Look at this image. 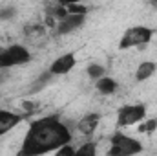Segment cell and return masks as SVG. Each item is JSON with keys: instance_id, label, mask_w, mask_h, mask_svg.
Wrapping results in <instances>:
<instances>
[{"instance_id": "3", "label": "cell", "mask_w": 157, "mask_h": 156, "mask_svg": "<svg viewBox=\"0 0 157 156\" xmlns=\"http://www.w3.org/2000/svg\"><path fill=\"white\" fill-rule=\"evenodd\" d=\"M154 37V30L148 26H132L128 28L122 37L119 40V48L121 50H128V48H137V46H144L148 44Z\"/></svg>"}, {"instance_id": "11", "label": "cell", "mask_w": 157, "mask_h": 156, "mask_svg": "<svg viewBox=\"0 0 157 156\" xmlns=\"http://www.w3.org/2000/svg\"><path fill=\"white\" fill-rule=\"evenodd\" d=\"M117 88H119V83L113 77H110V76H104V77L95 81V90L101 96H112V94L117 92Z\"/></svg>"}, {"instance_id": "10", "label": "cell", "mask_w": 157, "mask_h": 156, "mask_svg": "<svg viewBox=\"0 0 157 156\" xmlns=\"http://www.w3.org/2000/svg\"><path fill=\"white\" fill-rule=\"evenodd\" d=\"M157 72V63L155 61H143L139 63L137 70H135V81L137 83H144L150 77H154V74Z\"/></svg>"}, {"instance_id": "15", "label": "cell", "mask_w": 157, "mask_h": 156, "mask_svg": "<svg viewBox=\"0 0 157 156\" xmlns=\"http://www.w3.org/2000/svg\"><path fill=\"white\" fill-rule=\"evenodd\" d=\"M86 74L90 76L91 79H101V77H104L106 76V68L102 66V64H99V63H91L90 66H88V70H86Z\"/></svg>"}, {"instance_id": "1", "label": "cell", "mask_w": 157, "mask_h": 156, "mask_svg": "<svg viewBox=\"0 0 157 156\" xmlns=\"http://www.w3.org/2000/svg\"><path fill=\"white\" fill-rule=\"evenodd\" d=\"M73 132L59 116L39 117L29 123L26 136L15 156H44L71 145Z\"/></svg>"}, {"instance_id": "9", "label": "cell", "mask_w": 157, "mask_h": 156, "mask_svg": "<svg viewBox=\"0 0 157 156\" xmlns=\"http://www.w3.org/2000/svg\"><path fill=\"white\" fill-rule=\"evenodd\" d=\"M22 119V114H17L13 110H0V138L11 132L17 125H20Z\"/></svg>"}, {"instance_id": "13", "label": "cell", "mask_w": 157, "mask_h": 156, "mask_svg": "<svg viewBox=\"0 0 157 156\" xmlns=\"http://www.w3.org/2000/svg\"><path fill=\"white\" fill-rule=\"evenodd\" d=\"M62 6L66 7L68 15H84V17H88V11H90L88 6L77 4V2H62Z\"/></svg>"}, {"instance_id": "6", "label": "cell", "mask_w": 157, "mask_h": 156, "mask_svg": "<svg viewBox=\"0 0 157 156\" xmlns=\"http://www.w3.org/2000/svg\"><path fill=\"white\" fill-rule=\"evenodd\" d=\"M75 64H77V59H75V53H62V55H59L51 64H49V68H48V72L53 76V77H57V76H66V74H70L73 68H75Z\"/></svg>"}, {"instance_id": "12", "label": "cell", "mask_w": 157, "mask_h": 156, "mask_svg": "<svg viewBox=\"0 0 157 156\" xmlns=\"http://www.w3.org/2000/svg\"><path fill=\"white\" fill-rule=\"evenodd\" d=\"M99 149L95 142H84L82 145H78V149H75V156H97Z\"/></svg>"}, {"instance_id": "2", "label": "cell", "mask_w": 157, "mask_h": 156, "mask_svg": "<svg viewBox=\"0 0 157 156\" xmlns=\"http://www.w3.org/2000/svg\"><path fill=\"white\" fill-rule=\"evenodd\" d=\"M143 151L144 147L137 138L117 130L110 136V147H108L106 156H137Z\"/></svg>"}, {"instance_id": "17", "label": "cell", "mask_w": 157, "mask_h": 156, "mask_svg": "<svg viewBox=\"0 0 157 156\" xmlns=\"http://www.w3.org/2000/svg\"><path fill=\"white\" fill-rule=\"evenodd\" d=\"M155 129H157V117H148L144 123L139 125V132H143V134H150Z\"/></svg>"}, {"instance_id": "20", "label": "cell", "mask_w": 157, "mask_h": 156, "mask_svg": "<svg viewBox=\"0 0 157 156\" xmlns=\"http://www.w3.org/2000/svg\"><path fill=\"white\" fill-rule=\"evenodd\" d=\"M0 70H7V66H6V46H0Z\"/></svg>"}, {"instance_id": "8", "label": "cell", "mask_w": 157, "mask_h": 156, "mask_svg": "<svg viewBox=\"0 0 157 156\" xmlns=\"http://www.w3.org/2000/svg\"><path fill=\"white\" fill-rule=\"evenodd\" d=\"M99 123H101V114L99 112H90V114L82 116L77 121V130L82 136H91L99 129Z\"/></svg>"}, {"instance_id": "4", "label": "cell", "mask_w": 157, "mask_h": 156, "mask_svg": "<svg viewBox=\"0 0 157 156\" xmlns=\"http://www.w3.org/2000/svg\"><path fill=\"white\" fill-rule=\"evenodd\" d=\"M146 105L133 103V105H122L117 110V127L126 129L132 125H139L146 119Z\"/></svg>"}, {"instance_id": "7", "label": "cell", "mask_w": 157, "mask_h": 156, "mask_svg": "<svg viewBox=\"0 0 157 156\" xmlns=\"http://www.w3.org/2000/svg\"><path fill=\"white\" fill-rule=\"evenodd\" d=\"M84 22H86V17L84 15H68L64 20H60L57 24V28H55L57 30V35H70V33L80 30L84 26Z\"/></svg>"}, {"instance_id": "21", "label": "cell", "mask_w": 157, "mask_h": 156, "mask_svg": "<svg viewBox=\"0 0 157 156\" xmlns=\"http://www.w3.org/2000/svg\"><path fill=\"white\" fill-rule=\"evenodd\" d=\"M9 79V70H0V84H4Z\"/></svg>"}, {"instance_id": "14", "label": "cell", "mask_w": 157, "mask_h": 156, "mask_svg": "<svg viewBox=\"0 0 157 156\" xmlns=\"http://www.w3.org/2000/svg\"><path fill=\"white\" fill-rule=\"evenodd\" d=\"M46 33V26L42 22H31L24 28V35L26 37H40Z\"/></svg>"}, {"instance_id": "18", "label": "cell", "mask_w": 157, "mask_h": 156, "mask_svg": "<svg viewBox=\"0 0 157 156\" xmlns=\"http://www.w3.org/2000/svg\"><path fill=\"white\" fill-rule=\"evenodd\" d=\"M17 17V7L15 6H4L0 7V20H11Z\"/></svg>"}, {"instance_id": "5", "label": "cell", "mask_w": 157, "mask_h": 156, "mask_svg": "<svg viewBox=\"0 0 157 156\" xmlns=\"http://www.w3.org/2000/svg\"><path fill=\"white\" fill-rule=\"evenodd\" d=\"M31 61V51L22 46V44H11L6 46V66L7 70L15 68V66H24Z\"/></svg>"}, {"instance_id": "16", "label": "cell", "mask_w": 157, "mask_h": 156, "mask_svg": "<svg viewBox=\"0 0 157 156\" xmlns=\"http://www.w3.org/2000/svg\"><path fill=\"white\" fill-rule=\"evenodd\" d=\"M51 77H53V76H51L49 72H44V74H42V76H40V77L37 79V81H35L33 84H31V88H29V94H33V92H39V90H42V88H44V86H46V84H48V83L51 81Z\"/></svg>"}, {"instance_id": "19", "label": "cell", "mask_w": 157, "mask_h": 156, "mask_svg": "<svg viewBox=\"0 0 157 156\" xmlns=\"http://www.w3.org/2000/svg\"><path fill=\"white\" fill-rule=\"evenodd\" d=\"M53 156H75V147H71V145H64V147H60L59 151H55Z\"/></svg>"}]
</instances>
